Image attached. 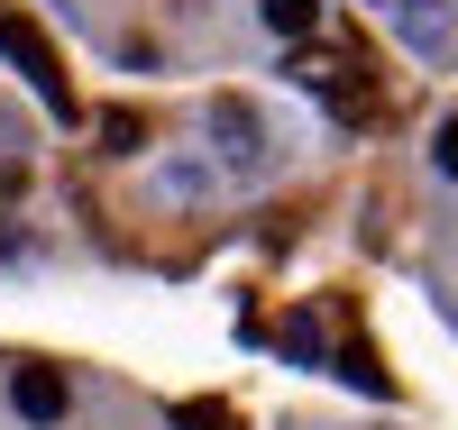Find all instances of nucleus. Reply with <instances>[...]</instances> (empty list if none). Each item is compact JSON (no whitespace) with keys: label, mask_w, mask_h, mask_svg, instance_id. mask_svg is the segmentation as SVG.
I'll use <instances>...</instances> for the list:
<instances>
[{"label":"nucleus","mask_w":458,"mask_h":430,"mask_svg":"<svg viewBox=\"0 0 458 430\" xmlns=\"http://www.w3.org/2000/svg\"><path fill=\"white\" fill-rule=\"evenodd\" d=\"M202 129H211V147L229 156V165H257V156H266V120H257V101H239V92H220Z\"/></svg>","instance_id":"nucleus-3"},{"label":"nucleus","mask_w":458,"mask_h":430,"mask_svg":"<svg viewBox=\"0 0 458 430\" xmlns=\"http://www.w3.org/2000/svg\"><path fill=\"white\" fill-rule=\"evenodd\" d=\"M101 147L110 156H138L147 147V120H138V110H101Z\"/></svg>","instance_id":"nucleus-9"},{"label":"nucleus","mask_w":458,"mask_h":430,"mask_svg":"<svg viewBox=\"0 0 458 430\" xmlns=\"http://www.w3.org/2000/svg\"><path fill=\"white\" fill-rule=\"evenodd\" d=\"M440 37H449V0H403V46H412V55H431Z\"/></svg>","instance_id":"nucleus-6"},{"label":"nucleus","mask_w":458,"mask_h":430,"mask_svg":"<svg viewBox=\"0 0 458 430\" xmlns=\"http://www.w3.org/2000/svg\"><path fill=\"white\" fill-rule=\"evenodd\" d=\"M321 101H330V120H349V129H367V120H376V83H367V55H358L349 73H339V83H330Z\"/></svg>","instance_id":"nucleus-4"},{"label":"nucleus","mask_w":458,"mask_h":430,"mask_svg":"<svg viewBox=\"0 0 458 430\" xmlns=\"http://www.w3.org/2000/svg\"><path fill=\"white\" fill-rule=\"evenodd\" d=\"M330 375H349V384H367V394H394V375L376 367V348H367V339H349V348H339V358H330Z\"/></svg>","instance_id":"nucleus-8"},{"label":"nucleus","mask_w":458,"mask_h":430,"mask_svg":"<svg viewBox=\"0 0 458 430\" xmlns=\"http://www.w3.org/2000/svg\"><path fill=\"white\" fill-rule=\"evenodd\" d=\"M431 165H440V174H449V183H458V110H449V120H440V129H431Z\"/></svg>","instance_id":"nucleus-11"},{"label":"nucleus","mask_w":458,"mask_h":430,"mask_svg":"<svg viewBox=\"0 0 458 430\" xmlns=\"http://www.w3.org/2000/svg\"><path fill=\"white\" fill-rule=\"evenodd\" d=\"M276 348L293 367H321L330 358V339H321V311H284V330H276Z\"/></svg>","instance_id":"nucleus-5"},{"label":"nucleus","mask_w":458,"mask_h":430,"mask_svg":"<svg viewBox=\"0 0 458 430\" xmlns=\"http://www.w3.org/2000/svg\"><path fill=\"white\" fill-rule=\"evenodd\" d=\"M10 412H19L28 430H55V421L73 412V384H64V367H19V375H10Z\"/></svg>","instance_id":"nucleus-2"},{"label":"nucleus","mask_w":458,"mask_h":430,"mask_svg":"<svg viewBox=\"0 0 458 430\" xmlns=\"http://www.w3.org/2000/svg\"><path fill=\"white\" fill-rule=\"evenodd\" d=\"M257 19L276 28V37H293V46H302V37L321 28V0H257Z\"/></svg>","instance_id":"nucleus-7"},{"label":"nucleus","mask_w":458,"mask_h":430,"mask_svg":"<svg viewBox=\"0 0 458 430\" xmlns=\"http://www.w3.org/2000/svg\"><path fill=\"white\" fill-rule=\"evenodd\" d=\"M0 55L19 64V83L55 110V120H73V83H64V64H55V46H47V28H37L28 10H0Z\"/></svg>","instance_id":"nucleus-1"},{"label":"nucleus","mask_w":458,"mask_h":430,"mask_svg":"<svg viewBox=\"0 0 458 430\" xmlns=\"http://www.w3.org/2000/svg\"><path fill=\"white\" fill-rule=\"evenodd\" d=\"M174 430H239L229 403H174Z\"/></svg>","instance_id":"nucleus-10"}]
</instances>
